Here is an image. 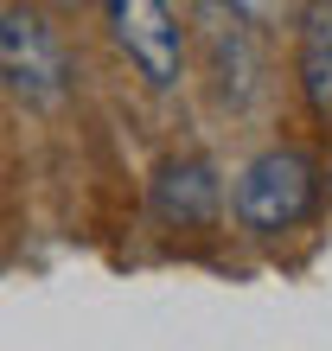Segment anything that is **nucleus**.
Segmentation results:
<instances>
[{
    "label": "nucleus",
    "instance_id": "nucleus-1",
    "mask_svg": "<svg viewBox=\"0 0 332 351\" xmlns=\"http://www.w3.org/2000/svg\"><path fill=\"white\" fill-rule=\"evenodd\" d=\"M230 204H237V223H243V230H256V237L300 230V223L313 217V204H320V167H313V154H300V147H268V154H256L237 173Z\"/></svg>",
    "mask_w": 332,
    "mask_h": 351
},
{
    "label": "nucleus",
    "instance_id": "nucleus-2",
    "mask_svg": "<svg viewBox=\"0 0 332 351\" xmlns=\"http://www.w3.org/2000/svg\"><path fill=\"white\" fill-rule=\"evenodd\" d=\"M71 51L58 26L32 7H7L0 13V84L32 109H58L71 96Z\"/></svg>",
    "mask_w": 332,
    "mask_h": 351
},
{
    "label": "nucleus",
    "instance_id": "nucleus-3",
    "mask_svg": "<svg viewBox=\"0 0 332 351\" xmlns=\"http://www.w3.org/2000/svg\"><path fill=\"white\" fill-rule=\"evenodd\" d=\"M109 32L115 45L128 51V64L147 77L154 90H173L179 71H185V26L173 7L160 0H115L109 7Z\"/></svg>",
    "mask_w": 332,
    "mask_h": 351
},
{
    "label": "nucleus",
    "instance_id": "nucleus-4",
    "mask_svg": "<svg viewBox=\"0 0 332 351\" xmlns=\"http://www.w3.org/2000/svg\"><path fill=\"white\" fill-rule=\"evenodd\" d=\"M147 204L160 223H179V230H204L217 211H224V179L211 160L198 154H179V160H160L154 185H147Z\"/></svg>",
    "mask_w": 332,
    "mask_h": 351
},
{
    "label": "nucleus",
    "instance_id": "nucleus-5",
    "mask_svg": "<svg viewBox=\"0 0 332 351\" xmlns=\"http://www.w3.org/2000/svg\"><path fill=\"white\" fill-rule=\"evenodd\" d=\"M300 90L320 115H332V7H307L300 26Z\"/></svg>",
    "mask_w": 332,
    "mask_h": 351
}]
</instances>
